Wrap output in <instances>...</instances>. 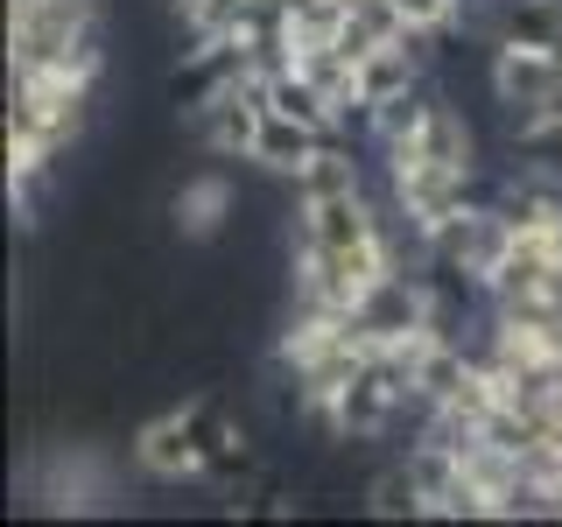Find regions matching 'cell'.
I'll use <instances>...</instances> for the list:
<instances>
[{
	"mask_svg": "<svg viewBox=\"0 0 562 527\" xmlns=\"http://www.w3.org/2000/svg\"><path fill=\"white\" fill-rule=\"evenodd\" d=\"M8 70L99 78V8L92 0H8Z\"/></svg>",
	"mask_w": 562,
	"mask_h": 527,
	"instance_id": "1",
	"label": "cell"
},
{
	"mask_svg": "<svg viewBox=\"0 0 562 527\" xmlns=\"http://www.w3.org/2000/svg\"><path fill=\"white\" fill-rule=\"evenodd\" d=\"M92 85L99 78H85V70H8V127L43 134L49 148L64 155V141L78 134V120H85Z\"/></svg>",
	"mask_w": 562,
	"mask_h": 527,
	"instance_id": "2",
	"label": "cell"
},
{
	"mask_svg": "<svg viewBox=\"0 0 562 527\" xmlns=\"http://www.w3.org/2000/svg\"><path fill=\"white\" fill-rule=\"evenodd\" d=\"M127 450H134V471L155 479V485H183V479H204V471H211L198 429H190V408H169V415L140 422Z\"/></svg>",
	"mask_w": 562,
	"mask_h": 527,
	"instance_id": "3",
	"label": "cell"
},
{
	"mask_svg": "<svg viewBox=\"0 0 562 527\" xmlns=\"http://www.w3.org/2000/svg\"><path fill=\"white\" fill-rule=\"evenodd\" d=\"M492 99L506 113H535V105L562 99V49L535 43H492Z\"/></svg>",
	"mask_w": 562,
	"mask_h": 527,
	"instance_id": "4",
	"label": "cell"
},
{
	"mask_svg": "<svg viewBox=\"0 0 562 527\" xmlns=\"http://www.w3.org/2000/svg\"><path fill=\"white\" fill-rule=\"evenodd\" d=\"M169 218H176V233H183L190 246L218 239L225 218H233V183H225V176H190V183L169 198Z\"/></svg>",
	"mask_w": 562,
	"mask_h": 527,
	"instance_id": "5",
	"label": "cell"
},
{
	"mask_svg": "<svg viewBox=\"0 0 562 527\" xmlns=\"http://www.w3.org/2000/svg\"><path fill=\"white\" fill-rule=\"evenodd\" d=\"M514 155L527 162V176L562 183V99L535 105V113H514Z\"/></svg>",
	"mask_w": 562,
	"mask_h": 527,
	"instance_id": "6",
	"label": "cell"
},
{
	"mask_svg": "<svg viewBox=\"0 0 562 527\" xmlns=\"http://www.w3.org/2000/svg\"><path fill=\"white\" fill-rule=\"evenodd\" d=\"M316 141H324V134H310L303 120H281V113H268V127H260V141H254V162L268 169V176H281V183H295V176L310 169Z\"/></svg>",
	"mask_w": 562,
	"mask_h": 527,
	"instance_id": "7",
	"label": "cell"
},
{
	"mask_svg": "<svg viewBox=\"0 0 562 527\" xmlns=\"http://www.w3.org/2000/svg\"><path fill=\"white\" fill-rule=\"evenodd\" d=\"M492 43L562 49V0H499V14H492Z\"/></svg>",
	"mask_w": 562,
	"mask_h": 527,
	"instance_id": "8",
	"label": "cell"
},
{
	"mask_svg": "<svg viewBox=\"0 0 562 527\" xmlns=\"http://www.w3.org/2000/svg\"><path fill=\"white\" fill-rule=\"evenodd\" d=\"M415 70H422L415 49L380 43L373 57L359 64V99H366V113H373V105H386V99H401V92H415Z\"/></svg>",
	"mask_w": 562,
	"mask_h": 527,
	"instance_id": "9",
	"label": "cell"
},
{
	"mask_svg": "<svg viewBox=\"0 0 562 527\" xmlns=\"http://www.w3.org/2000/svg\"><path fill=\"white\" fill-rule=\"evenodd\" d=\"M345 190H366V183H359V162H351V148L330 134V141H316L310 169L295 176V204H303V198H345Z\"/></svg>",
	"mask_w": 562,
	"mask_h": 527,
	"instance_id": "10",
	"label": "cell"
},
{
	"mask_svg": "<svg viewBox=\"0 0 562 527\" xmlns=\"http://www.w3.org/2000/svg\"><path fill=\"white\" fill-rule=\"evenodd\" d=\"M464 380H471V351H464V345H450V338H443V345H429V359L415 366V408H422V415L443 408V401H450Z\"/></svg>",
	"mask_w": 562,
	"mask_h": 527,
	"instance_id": "11",
	"label": "cell"
},
{
	"mask_svg": "<svg viewBox=\"0 0 562 527\" xmlns=\"http://www.w3.org/2000/svg\"><path fill=\"white\" fill-rule=\"evenodd\" d=\"M429 105H436V99L422 92V85H415V92H401V99H386V105H373V113H366V134H373V148L386 155L394 141H408L422 120H429Z\"/></svg>",
	"mask_w": 562,
	"mask_h": 527,
	"instance_id": "12",
	"label": "cell"
},
{
	"mask_svg": "<svg viewBox=\"0 0 562 527\" xmlns=\"http://www.w3.org/2000/svg\"><path fill=\"white\" fill-rule=\"evenodd\" d=\"M366 514H380V520H422V485H415V471L408 464H386L380 479H373V492H366Z\"/></svg>",
	"mask_w": 562,
	"mask_h": 527,
	"instance_id": "13",
	"label": "cell"
}]
</instances>
